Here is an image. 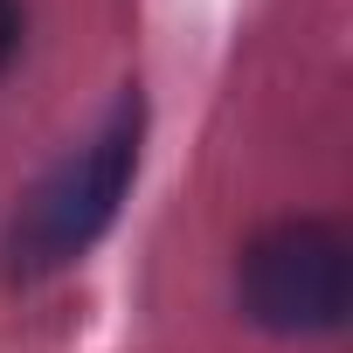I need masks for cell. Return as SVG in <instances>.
Returning <instances> with one entry per match:
<instances>
[{"label":"cell","instance_id":"cell-3","mask_svg":"<svg viewBox=\"0 0 353 353\" xmlns=\"http://www.w3.org/2000/svg\"><path fill=\"white\" fill-rule=\"evenodd\" d=\"M14 49H21V8H14V0H0V70H8Z\"/></svg>","mask_w":353,"mask_h":353},{"label":"cell","instance_id":"cell-1","mask_svg":"<svg viewBox=\"0 0 353 353\" xmlns=\"http://www.w3.org/2000/svg\"><path fill=\"white\" fill-rule=\"evenodd\" d=\"M132 166H139V104H118L70 159H56L21 194L8 236H0V277L28 284V277H49V270L77 263L118 222Z\"/></svg>","mask_w":353,"mask_h":353},{"label":"cell","instance_id":"cell-2","mask_svg":"<svg viewBox=\"0 0 353 353\" xmlns=\"http://www.w3.org/2000/svg\"><path fill=\"white\" fill-rule=\"evenodd\" d=\"M243 312L270 332H325L353 298V250L325 222H277L243 250Z\"/></svg>","mask_w":353,"mask_h":353}]
</instances>
